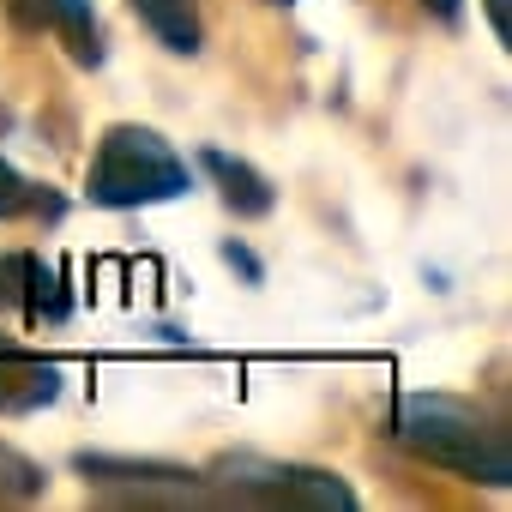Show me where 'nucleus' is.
<instances>
[{
	"label": "nucleus",
	"instance_id": "obj_9",
	"mask_svg": "<svg viewBox=\"0 0 512 512\" xmlns=\"http://www.w3.org/2000/svg\"><path fill=\"white\" fill-rule=\"evenodd\" d=\"M43 464H31L25 452H13V446H0V494H13V500H31V494H43Z\"/></svg>",
	"mask_w": 512,
	"mask_h": 512
},
{
	"label": "nucleus",
	"instance_id": "obj_8",
	"mask_svg": "<svg viewBox=\"0 0 512 512\" xmlns=\"http://www.w3.org/2000/svg\"><path fill=\"white\" fill-rule=\"evenodd\" d=\"M25 211H49V217H55L61 205H55V199H43V187H31L7 157H0V217H25Z\"/></svg>",
	"mask_w": 512,
	"mask_h": 512
},
{
	"label": "nucleus",
	"instance_id": "obj_11",
	"mask_svg": "<svg viewBox=\"0 0 512 512\" xmlns=\"http://www.w3.org/2000/svg\"><path fill=\"white\" fill-rule=\"evenodd\" d=\"M482 7H488V19H494V37L506 43V37H512V19H506V0H482Z\"/></svg>",
	"mask_w": 512,
	"mask_h": 512
},
{
	"label": "nucleus",
	"instance_id": "obj_7",
	"mask_svg": "<svg viewBox=\"0 0 512 512\" xmlns=\"http://www.w3.org/2000/svg\"><path fill=\"white\" fill-rule=\"evenodd\" d=\"M19 308L31 314V320H67V290H61V272L49 266V260H37V253H25V296H19Z\"/></svg>",
	"mask_w": 512,
	"mask_h": 512
},
{
	"label": "nucleus",
	"instance_id": "obj_4",
	"mask_svg": "<svg viewBox=\"0 0 512 512\" xmlns=\"http://www.w3.org/2000/svg\"><path fill=\"white\" fill-rule=\"evenodd\" d=\"M55 398H61V368H49L37 356H19L0 338V416H31Z\"/></svg>",
	"mask_w": 512,
	"mask_h": 512
},
{
	"label": "nucleus",
	"instance_id": "obj_5",
	"mask_svg": "<svg viewBox=\"0 0 512 512\" xmlns=\"http://www.w3.org/2000/svg\"><path fill=\"white\" fill-rule=\"evenodd\" d=\"M199 163H205V175L217 181V193H223V205H229L235 217H266V211L278 205V187L253 169V163H241V157H229V151H199Z\"/></svg>",
	"mask_w": 512,
	"mask_h": 512
},
{
	"label": "nucleus",
	"instance_id": "obj_6",
	"mask_svg": "<svg viewBox=\"0 0 512 512\" xmlns=\"http://www.w3.org/2000/svg\"><path fill=\"white\" fill-rule=\"evenodd\" d=\"M127 7L151 25V37L169 55H193L199 49V0H127Z\"/></svg>",
	"mask_w": 512,
	"mask_h": 512
},
{
	"label": "nucleus",
	"instance_id": "obj_1",
	"mask_svg": "<svg viewBox=\"0 0 512 512\" xmlns=\"http://www.w3.org/2000/svg\"><path fill=\"white\" fill-rule=\"evenodd\" d=\"M392 434L428 458V464H446L470 482H488V488H506L512 482V440L500 422H488L476 404L464 398H446V392H410L398 398V416H392Z\"/></svg>",
	"mask_w": 512,
	"mask_h": 512
},
{
	"label": "nucleus",
	"instance_id": "obj_12",
	"mask_svg": "<svg viewBox=\"0 0 512 512\" xmlns=\"http://www.w3.org/2000/svg\"><path fill=\"white\" fill-rule=\"evenodd\" d=\"M422 7H428V13H434V19H446V25H452V19H458V13H464V0H422Z\"/></svg>",
	"mask_w": 512,
	"mask_h": 512
},
{
	"label": "nucleus",
	"instance_id": "obj_13",
	"mask_svg": "<svg viewBox=\"0 0 512 512\" xmlns=\"http://www.w3.org/2000/svg\"><path fill=\"white\" fill-rule=\"evenodd\" d=\"M278 7H296V0H278Z\"/></svg>",
	"mask_w": 512,
	"mask_h": 512
},
{
	"label": "nucleus",
	"instance_id": "obj_10",
	"mask_svg": "<svg viewBox=\"0 0 512 512\" xmlns=\"http://www.w3.org/2000/svg\"><path fill=\"white\" fill-rule=\"evenodd\" d=\"M223 260H229V266H235V272H241L247 284H260V278H266V266H260V260H253V253H247L241 241H223Z\"/></svg>",
	"mask_w": 512,
	"mask_h": 512
},
{
	"label": "nucleus",
	"instance_id": "obj_2",
	"mask_svg": "<svg viewBox=\"0 0 512 512\" xmlns=\"http://www.w3.org/2000/svg\"><path fill=\"white\" fill-rule=\"evenodd\" d=\"M193 187L181 151L169 139H157L151 127H109L97 157H91V205L109 211H133V205H157V199H181Z\"/></svg>",
	"mask_w": 512,
	"mask_h": 512
},
{
	"label": "nucleus",
	"instance_id": "obj_3",
	"mask_svg": "<svg viewBox=\"0 0 512 512\" xmlns=\"http://www.w3.org/2000/svg\"><path fill=\"white\" fill-rule=\"evenodd\" d=\"M7 13H13L25 31H55V37L73 49L79 67H97V61H103L91 0H7Z\"/></svg>",
	"mask_w": 512,
	"mask_h": 512
}]
</instances>
